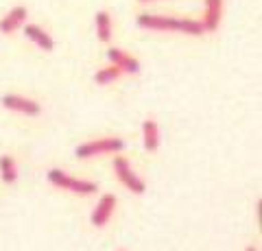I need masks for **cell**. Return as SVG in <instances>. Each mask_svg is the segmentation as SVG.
I'll return each mask as SVG.
<instances>
[{
    "instance_id": "cell-13",
    "label": "cell",
    "mask_w": 262,
    "mask_h": 251,
    "mask_svg": "<svg viewBox=\"0 0 262 251\" xmlns=\"http://www.w3.org/2000/svg\"><path fill=\"white\" fill-rule=\"evenodd\" d=\"M0 177L5 184H15L18 181V164L11 155H3L0 157Z\"/></svg>"
},
{
    "instance_id": "cell-12",
    "label": "cell",
    "mask_w": 262,
    "mask_h": 251,
    "mask_svg": "<svg viewBox=\"0 0 262 251\" xmlns=\"http://www.w3.org/2000/svg\"><path fill=\"white\" fill-rule=\"evenodd\" d=\"M94 29H96V37L101 39V42H110L112 35H114L112 15L107 11H96V15H94Z\"/></svg>"
},
{
    "instance_id": "cell-2",
    "label": "cell",
    "mask_w": 262,
    "mask_h": 251,
    "mask_svg": "<svg viewBox=\"0 0 262 251\" xmlns=\"http://www.w3.org/2000/svg\"><path fill=\"white\" fill-rule=\"evenodd\" d=\"M46 179L51 186L59 190H66V192H72V194H79V197H90V194H94L98 190V186L90 179H77V177L68 175L61 168H51V171L46 173Z\"/></svg>"
},
{
    "instance_id": "cell-4",
    "label": "cell",
    "mask_w": 262,
    "mask_h": 251,
    "mask_svg": "<svg viewBox=\"0 0 262 251\" xmlns=\"http://www.w3.org/2000/svg\"><path fill=\"white\" fill-rule=\"evenodd\" d=\"M112 168H114V175L118 177V181H120L122 186H125V188H127L129 192H134V194H144L146 184H144L142 177L138 175V173L134 171V168H131V162H129L127 157L116 155V157H114Z\"/></svg>"
},
{
    "instance_id": "cell-7",
    "label": "cell",
    "mask_w": 262,
    "mask_h": 251,
    "mask_svg": "<svg viewBox=\"0 0 262 251\" xmlns=\"http://www.w3.org/2000/svg\"><path fill=\"white\" fill-rule=\"evenodd\" d=\"M27 18H29L27 7L15 5L13 9H9L3 15V18H0V33H3V35H11V33H15V31H20L24 24H27Z\"/></svg>"
},
{
    "instance_id": "cell-16",
    "label": "cell",
    "mask_w": 262,
    "mask_h": 251,
    "mask_svg": "<svg viewBox=\"0 0 262 251\" xmlns=\"http://www.w3.org/2000/svg\"><path fill=\"white\" fill-rule=\"evenodd\" d=\"M138 3H142V5H146V3H158V0H138Z\"/></svg>"
},
{
    "instance_id": "cell-6",
    "label": "cell",
    "mask_w": 262,
    "mask_h": 251,
    "mask_svg": "<svg viewBox=\"0 0 262 251\" xmlns=\"http://www.w3.org/2000/svg\"><path fill=\"white\" fill-rule=\"evenodd\" d=\"M116 206H118L116 194H112V192L103 194V197L96 201V206H94V210H92V214H90V221H92L94 227H105V225L112 221Z\"/></svg>"
},
{
    "instance_id": "cell-3",
    "label": "cell",
    "mask_w": 262,
    "mask_h": 251,
    "mask_svg": "<svg viewBox=\"0 0 262 251\" xmlns=\"http://www.w3.org/2000/svg\"><path fill=\"white\" fill-rule=\"evenodd\" d=\"M125 149V142L120 138H98V140H88L75 149L79 159H92L101 155H118Z\"/></svg>"
},
{
    "instance_id": "cell-11",
    "label": "cell",
    "mask_w": 262,
    "mask_h": 251,
    "mask_svg": "<svg viewBox=\"0 0 262 251\" xmlns=\"http://www.w3.org/2000/svg\"><path fill=\"white\" fill-rule=\"evenodd\" d=\"M142 144L149 153H155L160 149V127L151 118H146L142 123Z\"/></svg>"
},
{
    "instance_id": "cell-17",
    "label": "cell",
    "mask_w": 262,
    "mask_h": 251,
    "mask_svg": "<svg viewBox=\"0 0 262 251\" xmlns=\"http://www.w3.org/2000/svg\"><path fill=\"white\" fill-rule=\"evenodd\" d=\"M245 251H258L256 247H247V249H245Z\"/></svg>"
},
{
    "instance_id": "cell-9",
    "label": "cell",
    "mask_w": 262,
    "mask_h": 251,
    "mask_svg": "<svg viewBox=\"0 0 262 251\" xmlns=\"http://www.w3.org/2000/svg\"><path fill=\"white\" fill-rule=\"evenodd\" d=\"M24 35H27V39L31 44H35L39 51L44 53H51L55 48V39L53 35H48V31H44L39 24H24Z\"/></svg>"
},
{
    "instance_id": "cell-14",
    "label": "cell",
    "mask_w": 262,
    "mask_h": 251,
    "mask_svg": "<svg viewBox=\"0 0 262 251\" xmlns=\"http://www.w3.org/2000/svg\"><path fill=\"white\" fill-rule=\"evenodd\" d=\"M122 77V72L116 68V66H110L107 68H101V70H96V75H94V81L98 85H110V83H114V81H118Z\"/></svg>"
},
{
    "instance_id": "cell-10",
    "label": "cell",
    "mask_w": 262,
    "mask_h": 251,
    "mask_svg": "<svg viewBox=\"0 0 262 251\" xmlns=\"http://www.w3.org/2000/svg\"><path fill=\"white\" fill-rule=\"evenodd\" d=\"M221 18H223V0H206V9H203V18L199 20L206 33L219 29Z\"/></svg>"
},
{
    "instance_id": "cell-5",
    "label": "cell",
    "mask_w": 262,
    "mask_h": 251,
    "mask_svg": "<svg viewBox=\"0 0 262 251\" xmlns=\"http://www.w3.org/2000/svg\"><path fill=\"white\" fill-rule=\"evenodd\" d=\"M0 105L9 111H15V114H22V116H39L42 114V105L33 99H27V96H20V94H5L0 99Z\"/></svg>"
},
{
    "instance_id": "cell-8",
    "label": "cell",
    "mask_w": 262,
    "mask_h": 251,
    "mask_svg": "<svg viewBox=\"0 0 262 251\" xmlns=\"http://www.w3.org/2000/svg\"><path fill=\"white\" fill-rule=\"evenodd\" d=\"M107 59L112 66H116L122 75H138L140 72V61L136 57H131L127 51L122 48H110L107 51Z\"/></svg>"
},
{
    "instance_id": "cell-15",
    "label": "cell",
    "mask_w": 262,
    "mask_h": 251,
    "mask_svg": "<svg viewBox=\"0 0 262 251\" xmlns=\"http://www.w3.org/2000/svg\"><path fill=\"white\" fill-rule=\"evenodd\" d=\"M260 210H262V201H256V216H258V221L262 218V212H260Z\"/></svg>"
},
{
    "instance_id": "cell-1",
    "label": "cell",
    "mask_w": 262,
    "mask_h": 251,
    "mask_svg": "<svg viewBox=\"0 0 262 251\" xmlns=\"http://www.w3.org/2000/svg\"><path fill=\"white\" fill-rule=\"evenodd\" d=\"M136 24L144 31H170V33H184V35H203L201 22L190 18H173V15H155V13H140L136 18Z\"/></svg>"
}]
</instances>
